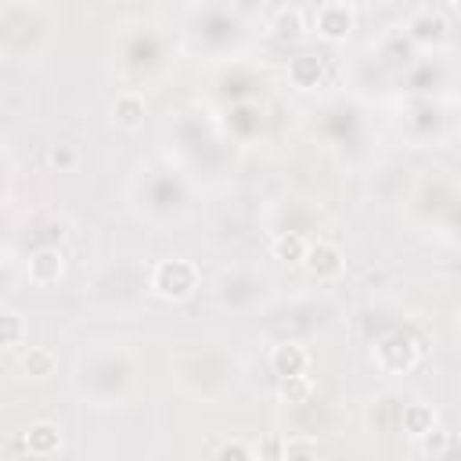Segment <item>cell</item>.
I'll return each mask as SVG.
<instances>
[{
	"label": "cell",
	"mask_w": 461,
	"mask_h": 461,
	"mask_svg": "<svg viewBox=\"0 0 461 461\" xmlns=\"http://www.w3.org/2000/svg\"><path fill=\"white\" fill-rule=\"evenodd\" d=\"M199 289V271L191 259H163L152 271V292L166 303H184Z\"/></svg>",
	"instance_id": "cell-1"
},
{
	"label": "cell",
	"mask_w": 461,
	"mask_h": 461,
	"mask_svg": "<svg viewBox=\"0 0 461 461\" xmlns=\"http://www.w3.org/2000/svg\"><path fill=\"white\" fill-rule=\"evenodd\" d=\"M418 361H422V346L404 332H389L375 346V364L389 375H408V371H415Z\"/></svg>",
	"instance_id": "cell-2"
},
{
	"label": "cell",
	"mask_w": 461,
	"mask_h": 461,
	"mask_svg": "<svg viewBox=\"0 0 461 461\" xmlns=\"http://www.w3.org/2000/svg\"><path fill=\"white\" fill-rule=\"evenodd\" d=\"M303 267H306L310 278H317V282H336V278L343 274V267H346V256H343V249H339L336 242H317V245L306 249Z\"/></svg>",
	"instance_id": "cell-3"
},
{
	"label": "cell",
	"mask_w": 461,
	"mask_h": 461,
	"mask_svg": "<svg viewBox=\"0 0 461 461\" xmlns=\"http://www.w3.org/2000/svg\"><path fill=\"white\" fill-rule=\"evenodd\" d=\"M354 12L346 8V4H336V0H328V4H321V12H317V19H314V26H317V33L328 40V44H343L350 33H354Z\"/></svg>",
	"instance_id": "cell-4"
},
{
	"label": "cell",
	"mask_w": 461,
	"mask_h": 461,
	"mask_svg": "<svg viewBox=\"0 0 461 461\" xmlns=\"http://www.w3.org/2000/svg\"><path fill=\"white\" fill-rule=\"evenodd\" d=\"M289 80H292V87H299V91H314V87H321L324 80H328V61L321 58V54H296L292 61H289Z\"/></svg>",
	"instance_id": "cell-5"
},
{
	"label": "cell",
	"mask_w": 461,
	"mask_h": 461,
	"mask_svg": "<svg viewBox=\"0 0 461 461\" xmlns=\"http://www.w3.org/2000/svg\"><path fill=\"white\" fill-rule=\"evenodd\" d=\"M22 443H26V454L33 457H51L61 450V429L54 422H33L26 433H22Z\"/></svg>",
	"instance_id": "cell-6"
},
{
	"label": "cell",
	"mask_w": 461,
	"mask_h": 461,
	"mask_svg": "<svg viewBox=\"0 0 461 461\" xmlns=\"http://www.w3.org/2000/svg\"><path fill=\"white\" fill-rule=\"evenodd\" d=\"M65 274V256L58 249H36L29 256V282L33 285H54Z\"/></svg>",
	"instance_id": "cell-7"
},
{
	"label": "cell",
	"mask_w": 461,
	"mask_h": 461,
	"mask_svg": "<svg viewBox=\"0 0 461 461\" xmlns=\"http://www.w3.org/2000/svg\"><path fill=\"white\" fill-rule=\"evenodd\" d=\"M271 368H274L278 378H285V375H306L310 371V354L299 343H282V346L271 350Z\"/></svg>",
	"instance_id": "cell-8"
},
{
	"label": "cell",
	"mask_w": 461,
	"mask_h": 461,
	"mask_svg": "<svg viewBox=\"0 0 461 461\" xmlns=\"http://www.w3.org/2000/svg\"><path fill=\"white\" fill-rule=\"evenodd\" d=\"M408 29H411V40L422 44V47H436V44L447 40V22H443L436 12H422V15H415Z\"/></svg>",
	"instance_id": "cell-9"
},
{
	"label": "cell",
	"mask_w": 461,
	"mask_h": 461,
	"mask_svg": "<svg viewBox=\"0 0 461 461\" xmlns=\"http://www.w3.org/2000/svg\"><path fill=\"white\" fill-rule=\"evenodd\" d=\"M112 119H115L119 130H130V134H134V130L145 126V101L138 94H119L115 105H112Z\"/></svg>",
	"instance_id": "cell-10"
},
{
	"label": "cell",
	"mask_w": 461,
	"mask_h": 461,
	"mask_svg": "<svg viewBox=\"0 0 461 461\" xmlns=\"http://www.w3.org/2000/svg\"><path fill=\"white\" fill-rule=\"evenodd\" d=\"M306 249H310V242H306L303 234H296V231L274 238V259H278V263H289V267H303Z\"/></svg>",
	"instance_id": "cell-11"
},
{
	"label": "cell",
	"mask_w": 461,
	"mask_h": 461,
	"mask_svg": "<svg viewBox=\"0 0 461 461\" xmlns=\"http://www.w3.org/2000/svg\"><path fill=\"white\" fill-rule=\"evenodd\" d=\"M429 429H436V411H433V404H422V401L408 404V408H404V433L415 436V440H422Z\"/></svg>",
	"instance_id": "cell-12"
},
{
	"label": "cell",
	"mask_w": 461,
	"mask_h": 461,
	"mask_svg": "<svg viewBox=\"0 0 461 461\" xmlns=\"http://www.w3.org/2000/svg\"><path fill=\"white\" fill-rule=\"evenodd\" d=\"M310 393H314L310 375H285L282 385H278V397H282L285 404H306Z\"/></svg>",
	"instance_id": "cell-13"
},
{
	"label": "cell",
	"mask_w": 461,
	"mask_h": 461,
	"mask_svg": "<svg viewBox=\"0 0 461 461\" xmlns=\"http://www.w3.org/2000/svg\"><path fill=\"white\" fill-rule=\"evenodd\" d=\"M54 368H58V357H54L51 350H44V346H33V350L22 357V371H26L29 378H47V375H54Z\"/></svg>",
	"instance_id": "cell-14"
},
{
	"label": "cell",
	"mask_w": 461,
	"mask_h": 461,
	"mask_svg": "<svg viewBox=\"0 0 461 461\" xmlns=\"http://www.w3.org/2000/svg\"><path fill=\"white\" fill-rule=\"evenodd\" d=\"M47 166L58 170V173H73V170L80 166V152H76V145H65V141L51 145V148H47Z\"/></svg>",
	"instance_id": "cell-15"
},
{
	"label": "cell",
	"mask_w": 461,
	"mask_h": 461,
	"mask_svg": "<svg viewBox=\"0 0 461 461\" xmlns=\"http://www.w3.org/2000/svg\"><path fill=\"white\" fill-rule=\"evenodd\" d=\"M274 33L282 40H299L303 36V12L299 8H282L274 15Z\"/></svg>",
	"instance_id": "cell-16"
},
{
	"label": "cell",
	"mask_w": 461,
	"mask_h": 461,
	"mask_svg": "<svg viewBox=\"0 0 461 461\" xmlns=\"http://www.w3.org/2000/svg\"><path fill=\"white\" fill-rule=\"evenodd\" d=\"M450 447H454V436L447 429H440V425L422 436V454H429V457H443Z\"/></svg>",
	"instance_id": "cell-17"
},
{
	"label": "cell",
	"mask_w": 461,
	"mask_h": 461,
	"mask_svg": "<svg viewBox=\"0 0 461 461\" xmlns=\"http://www.w3.org/2000/svg\"><path fill=\"white\" fill-rule=\"evenodd\" d=\"M22 343H26V321H22V314L8 310L4 314V350H19Z\"/></svg>",
	"instance_id": "cell-18"
},
{
	"label": "cell",
	"mask_w": 461,
	"mask_h": 461,
	"mask_svg": "<svg viewBox=\"0 0 461 461\" xmlns=\"http://www.w3.org/2000/svg\"><path fill=\"white\" fill-rule=\"evenodd\" d=\"M285 457H317V440H285Z\"/></svg>",
	"instance_id": "cell-19"
},
{
	"label": "cell",
	"mask_w": 461,
	"mask_h": 461,
	"mask_svg": "<svg viewBox=\"0 0 461 461\" xmlns=\"http://www.w3.org/2000/svg\"><path fill=\"white\" fill-rule=\"evenodd\" d=\"M256 450L252 447H245V443H238V440H231V443H224V447H217V457H234V461H249Z\"/></svg>",
	"instance_id": "cell-20"
},
{
	"label": "cell",
	"mask_w": 461,
	"mask_h": 461,
	"mask_svg": "<svg viewBox=\"0 0 461 461\" xmlns=\"http://www.w3.org/2000/svg\"><path fill=\"white\" fill-rule=\"evenodd\" d=\"M256 454H259V457H285V440H278V436H271V440H263Z\"/></svg>",
	"instance_id": "cell-21"
},
{
	"label": "cell",
	"mask_w": 461,
	"mask_h": 461,
	"mask_svg": "<svg viewBox=\"0 0 461 461\" xmlns=\"http://www.w3.org/2000/svg\"><path fill=\"white\" fill-rule=\"evenodd\" d=\"M450 8H454V15L461 19V0H450Z\"/></svg>",
	"instance_id": "cell-22"
},
{
	"label": "cell",
	"mask_w": 461,
	"mask_h": 461,
	"mask_svg": "<svg viewBox=\"0 0 461 461\" xmlns=\"http://www.w3.org/2000/svg\"><path fill=\"white\" fill-rule=\"evenodd\" d=\"M454 324H457V336H461V310H457V321H454Z\"/></svg>",
	"instance_id": "cell-23"
}]
</instances>
